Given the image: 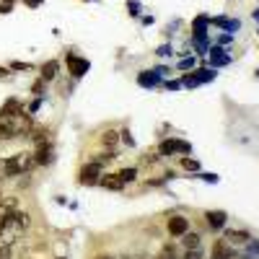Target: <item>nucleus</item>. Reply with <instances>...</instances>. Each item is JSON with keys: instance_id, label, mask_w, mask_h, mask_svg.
Instances as JSON below:
<instances>
[{"instance_id": "f257e3e1", "label": "nucleus", "mask_w": 259, "mask_h": 259, "mask_svg": "<svg viewBox=\"0 0 259 259\" xmlns=\"http://www.w3.org/2000/svg\"><path fill=\"white\" fill-rule=\"evenodd\" d=\"M31 130V119L26 114L18 117H0V140H13Z\"/></svg>"}, {"instance_id": "f03ea898", "label": "nucleus", "mask_w": 259, "mask_h": 259, "mask_svg": "<svg viewBox=\"0 0 259 259\" xmlns=\"http://www.w3.org/2000/svg\"><path fill=\"white\" fill-rule=\"evenodd\" d=\"M34 166V156H29V153H16V156H11V158H6L3 161V174L6 177H21L24 171H29Z\"/></svg>"}, {"instance_id": "7ed1b4c3", "label": "nucleus", "mask_w": 259, "mask_h": 259, "mask_svg": "<svg viewBox=\"0 0 259 259\" xmlns=\"http://www.w3.org/2000/svg\"><path fill=\"white\" fill-rule=\"evenodd\" d=\"M78 182H80V184H85V187L99 184V182H101V163H99V161L85 163V166L80 168V174H78Z\"/></svg>"}, {"instance_id": "20e7f679", "label": "nucleus", "mask_w": 259, "mask_h": 259, "mask_svg": "<svg viewBox=\"0 0 259 259\" xmlns=\"http://www.w3.org/2000/svg\"><path fill=\"white\" fill-rule=\"evenodd\" d=\"M189 150H192V145L184 143V140H177V138H168L158 145L161 156H177V153H189Z\"/></svg>"}, {"instance_id": "39448f33", "label": "nucleus", "mask_w": 259, "mask_h": 259, "mask_svg": "<svg viewBox=\"0 0 259 259\" xmlns=\"http://www.w3.org/2000/svg\"><path fill=\"white\" fill-rule=\"evenodd\" d=\"M65 62H68V70H70L73 78H83L85 73H89V68H91V62L85 57H78V55H68Z\"/></svg>"}, {"instance_id": "423d86ee", "label": "nucleus", "mask_w": 259, "mask_h": 259, "mask_svg": "<svg viewBox=\"0 0 259 259\" xmlns=\"http://www.w3.org/2000/svg\"><path fill=\"white\" fill-rule=\"evenodd\" d=\"M166 228H168L171 236H184L189 231V221L184 218V215H174V218H168Z\"/></svg>"}, {"instance_id": "0eeeda50", "label": "nucleus", "mask_w": 259, "mask_h": 259, "mask_svg": "<svg viewBox=\"0 0 259 259\" xmlns=\"http://www.w3.org/2000/svg\"><path fill=\"white\" fill-rule=\"evenodd\" d=\"M233 256H236V251L231 249V244L226 239H218L212 244V259H233Z\"/></svg>"}, {"instance_id": "6e6552de", "label": "nucleus", "mask_w": 259, "mask_h": 259, "mask_svg": "<svg viewBox=\"0 0 259 259\" xmlns=\"http://www.w3.org/2000/svg\"><path fill=\"white\" fill-rule=\"evenodd\" d=\"M205 218H207V226L210 228H223L226 226V221H228V215H226V210H207L205 212Z\"/></svg>"}, {"instance_id": "1a4fd4ad", "label": "nucleus", "mask_w": 259, "mask_h": 259, "mask_svg": "<svg viewBox=\"0 0 259 259\" xmlns=\"http://www.w3.org/2000/svg\"><path fill=\"white\" fill-rule=\"evenodd\" d=\"M55 161V150L50 143H39L36 148V156H34V163H52Z\"/></svg>"}, {"instance_id": "9d476101", "label": "nucleus", "mask_w": 259, "mask_h": 259, "mask_svg": "<svg viewBox=\"0 0 259 259\" xmlns=\"http://www.w3.org/2000/svg\"><path fill=\"white\" fill-rule=\"evenodd\" d=\"M16 210H18V200L16 197H3V200H0V223L8 221Z\"/></svg>"}, {"instance_id": "9b49d317", "label": "nucleus", "mask_w": 259, "mask_h": 259, "mask_svg": "<svg viewBox=\"0 0 259 259\" xmlns=\"http://www.w3.org/2000/svg\"><path fill=\"white\" fill-rule=\"evenodd\" d=\"M210 62L215 65V68H223V65L231 62V55H228L223 47H212V50H210Z\"/></svg>"}, {"instance_id": "f8f14e48", "label": "nucleus", "mask_w": 259, "mask_h": 259, "mask_svg": "<svg viewBox=\"0 0 259 259\" xmlns=\"http://www.w3.org/2000/svg\"><path fill=\"white\" fill-rule=\"evenodd\" d=\"M18 114H24L18 99H8V101L3 104V109H0V117H18Z\"/></svg>"}, {"instance_id": "ddd939ff", "label": "nucleus", "mask_w": 259, "mask_h": 259, "mask_svg": "<svg viewBox=\"0 0 259 259\" xmlns=\"http://www.w3.org/2000/svg\"><path fill=\"white\" fill-rule=\"evenodd\" d=\"M57 70H60V62H57V60H50L47 65H41V80L50 83V80L57 75Z\"/></svg>"}, {"instance_id": "4468645a", "label": "nucleus", "mask_w": 259, "mask_h": 259, "mask_svg": "<svg viewBox=\"0 0 259 259\" xmlns=\"http://www.w3.org/2000/svg\"><path fill=\"white\" fill-rule=\"evenodd\" d=\"M210 24H215V26H221V29H226L228 34H233L236 29L241 26V24H239V21H236V18H223V16H221V18H212Z\"/></svg>"}, {"instance_id": "2eb2a0df", "label": "nucleus", "mask_w": 259, "mask_h": 259, "mask_svg": "<svg viewBox=\"0 0 259 259\" xmlns=\"http://www.w3.org/2000/svg\"><path fill=\"white\" fill-rule=\"evenodd\" d=\"M138 83L143 85V89H153V85H158V75L153 70H145V73L138 75Z\"/></svg>"}, {"instance_id": "dca6fc26", "label": "nucleus", "mask_w": 259, "mask_h": 259, "mask_svg": "<svg viewBox=\"0 0 259 259\" xmlns=\"http://www.w3.org/2000/svg\"><path fill=\"white\" fill-rule=\"evenodd\" d=\"M117 177H119L122 184H130V182H135V179H138V168H135V166L122 168V171H117Z\"/></svg>"}, {"instance_id": "f3484780", "label": "nucleus", "mask_w": 259, "mask_h": 259, "mask_svg": "<svg viewBox=\"0 0 259 259\" xmlns=\"http://www.w3.org/2000/svg\"><path fill=\"white\" fill-rule=\"evenodd\" d=\"M226 239H228V241H233V244H246V241L251 239V236H249L246 231H228V233H226Z\"/></svg>"}, {"instance_id": "a211bd4d", "label": "nucleus", "mask_w": 259, "mask_h": 259, "mask_svg": "<svg viewBox=\"0 0 259 259\" xmlns=\"http://www.w3.org/2000/svg\"><path fill=\"white\" fill-rule=\"evenodd\" d=\"M99 184H101V187H106V189H122V187H124V184L119 182V177H117V174H109V177H104V179H101Z\"/></svg>"}, {"instance_id": "6ab92c4d", "label": "nucleus", "mask_w": 259, "mask_h": 259, "mask_svg": "<svg viewBox=\"0 0 259 259\" xmlns=\"http://www.w3.org/2000/svg\"><path fill=\"white\" fill-rule=\"evenodd\" d=\"M182 244L187 246V251H189V249H200V236L187 231V233H184V239H182Z\"/></svg>"}, {"instance_id": "aec40b11", "label": "nucleus", "mask_w": 259, "mask_h": 259, "mask_svg": "<svg viewBox=\"0 0 259 259\" xmlns=\"http://www.w3.org/2000/svg\"><path fill=\"white\" fill-rule=\"evenodd\" d=\"M192 75L197 78V83H207V80H212V78H215V73H212L210 68H200V70H194Z\"/></svg>"}, {"instance_id": "412c9836", "label": "nucleus", "mask_w": 259, "mask_h": 259, "mask_svg": "<svg viewBox=\"0 0 259 259\" xmlns=\"http://www.w3.org/2000/svg\"><path fill=\"white\" fill-rule=\"evenodd\" d=\"M117 135H119V133H114V130H106V133L101 135V143H104V145H109V148H112V145H114V143L119 140Z\"/></svg>"}, {"instance_id": "4be33fe9", "label": "nucleus", "mask_w": 259, "mask_h": 259, "mask_svg": "<svg viewBox=\"0 0 259 259\" xmlns=\"http://www.w3.org/2000/svg\"><path fill=\"white\" fill-rule=\"evenodd\" d=\"M246 244H249V251H246V256H249V259L259 256V241H251V239H249Z\"/></svg>"}, {"instance_id": "5701e85b", "label": "nucleus", "mask_w": 259, "mask_h": 259, "mask_svg": "<svg viewBox=\"0 0 259 259\" xmlns=\"http://www.w3.org/2000/svg\"><path fill=\"white\" fill-rule=\"evenodd\" d=\"M182 166H184L187 171H200V163L194 161V158H182Z\"/></svg>"}, {"instance_id": "b1692460", "label": "nucleus", "mask_w": 259, "mask_h": 259, "mask_svg": "<svg viewBox=\"0 0 259 259\" xmlns=\"http://www.w3.org/2000/svg\"><path fill=\"white\" fill-rule=\"evenodd\" d=\"M158 259H177L174 246H163V251H161V256H158Z\"/></svg>"}, {"instance_id": "393cba45", "label": "nucleus", "mask_w": 259, "mask_h": 259, "mask_svg": "<svg viewBox=\"0 0 259 259\" xmlns=\"http://www.w3.org/2000/svg\"><path fill=\"white\" fill-rule=\"evenodd\" d=\"M192 68H194V57H187L179 62V70H192Z\"/></svg>"}, {"instance_id": "a878e982", "label": "nucleus", "mask_w": 259, "mask_h": 259, "mask_svg": "<svg viewBox=\"0 0 259 259\" xmlns=\"http://www.w3.org/2000/svg\"><path fill=\"white\" fill-rule=\"evenodd\" d=\"M184 259H202V251H200V249H189V251L184 254Z\"/></svg>"}, {"instance_id": "bb28decb", "label": "nucleus", "mask_w": 259, "mask_h": 259, "mask_svg": "<svg viewBox=\"0 0 259 259\" xmlns=\"http://www.w3.org/2000/svg\"><path fill=\"white\" fill-rule=\"evenodd\" d=\"M41 89H45V80H41V78H39V80H36V83L31 85V91H34V94H36V96L41 99Z\"/></svg>"}, {"instance_id": "cd10ccee", "label": "nucleus", "mask_w": 259, "mask_h": 259, "mask_svg": "<svg viewBox=\"0 0 259 259\" xmlns=\"http://www.w3.org/2000/svg\"><path fill=\"white\" fill-rule=\"evenodd\" d=\"M166 89H168V91H179V89H182V80H168Z\"/></svg>"}, {"instance_id": "c85d7f7f", "label": "nucleus", "mask_w": 259, "mask_h": 259, "mask_svg": "<svg viewBox=\"0 0 259 259\" xmlns=\"http://www.w3.org/2000/svg\"><path fill=\"white\" fill-rule=\"evenodd\" d=\"M0 259H11V246H8V244L0 246Z\"/></svg>"}, {"instance_id": "c756f323", "label": "nucleus", "mask_w": 259, "mask_h": 259, "mask_svg": "<svg viewBox=\"0 0 259 259\" xmlns=\"http://www.w3.org/2000/svg\"><path fill=\"white\" fill-rule=\"evenodd\" d=\"M11 68H13V70H29V68H31V65H29V62H13V65H11Z\"/></svg>"}, {"instance_id": "7c9ffc66", "label": "nucleus", "mask_w": 259, "mask_h": 259, "mask_svg": "<svg viewBox=\"0 0 259 259\" xmlns=\"http://www.w3.org/2000/svg\"><path fill=\"white\" fill-rule=\"evenodd\" d=\"M200 179H205V182H210V184L218 182V177H215V174H200Z\"/></svg>"}, {"instance_id": "2f4dec72", "label": "nucleus", "mask_w": 259, "mask_h": 259, "mask_svg": "<svg viewBox=\"0 0 259 259\" xmlns=\"http://www.w3.org/2000/svg\"><path fill=\"white\" fill-rule=\"evenodd\" d=\"M156 55L166 57V55H171V47H168V45H163V47H158V52H156Z\"/></svg>"}, {"instance_id": "473e14b6", "label": "nucleus", "mask_w": 259, "mask_h": 259, "mask_svg": "<svg viewBox=\"0 0 259 259\" xmlns=\"http://www.w3.org/2000/svg\"><path fill=\"white\" fill-rule=\"evenodd\" d=\"M122 143H127V145H135V140L130 138V133H127V130H124V133H122Z\"/></svg>"}, {"instance_id": "72a5a7b5", "label": "nucleus", "mask_w": 259, "mask_h": 259, "mask_svg": "<svg viewBox=\"0 0 259 259\" xmlns=\"http://www.w3.org/2000/svg\"><path fill=\"white\" fill-rule=\"evenodd\" d=\"M24 3H26V6H31V8H36V6L45 3V0H24Z\"/></svg>"}, {"instance_id": "f704fd0d", "label": "nucleus", "mask_w": 259, "mask_h": 259, "mask_svg": "<svg viewBox=\"0 0 259 259\" xmlns=\"http://www.w3.org/2000/svg\"><path fill=\"white\" fill-rule=\"evenodd\" d=\"M11 8H13L11 3H0V13H11Z\"/></svg>"}, {"instance_id": "c9c22d12", "label": "nucleus", "mask_w": 259, "mask_h": 259, "mask_svg": "<svg viewBox=\"0 0 259 259\" xmlns=\"http://www.w3.org/2000/svg\"><path fill=\"white\" fill-rule=\"evenodd\" d=\"M39 104H41V99H36V101H31V106H29V112H36V109H39Z\"/></svg>"}, {"instance_id": "e433bc0d", "label": "nucleus", "mask_w": 259, "mask_h": 259, "mask_svg": "<svg viewBox=\"0 0 259 259\" xmlns=\"http://www.w3.org/2000/svg\"><path fill=\"white\" fill-rule=\"evenodd\" d=\"M6 73H8V70H6V68H0V78H3V75H6Z\"/></svg>"}, {"instance_id": "4c0bfd02", "label": "nucleus", "mask_w": 259, "mask_h": 259, "mask_svg": "<svg viewBox=\"0 0 259 259\" xmlns=\"http://www.w3.org/2000/svg\"><path fill=\"white\" fill-rule=\"evenodd\" d=\"M254 18H256V21H259V11H254Z\"/></svg>"}, {"instance_id": "58836bf2", "label": "nucleus", "mask_w": 259, "mask_h": 259, "mask_svg": "<svg viewBox=\"0 0 259 259\" xmlns=\"http://www.w3.org/2000/svg\"><path fill=\"white\" fill-rule=\"evenodd\" d=\"M0 3H11V0H0Z\"/></svg>"}, {"instance_id": "ea45409f", "label": "nucleus", "mask_w": 259, "mask_h": 259, "mask_svg": "<svg viewBox=\"0 0 259 259\" xmlns=\"http://www.w3.org/2000/svg\"><path fill=\"white\" fill-rule=\"evenodd\" d=\"M138 259H145V256H138Z\"/></svg>"}, {"instance_id": "a19ab883", "label": "nucleus", "mask_w": 259, "mask_h": 259, "mask_svg": "<svg viewBox=\"0 0 259 259\" xmlns=\"http://www.w3.org/2000/svg\"><path fill=\"white\" fill-rule=\"evenodd\" d=\"M57 259H62V256H57Z\"/></svg>"}]
</instances>
